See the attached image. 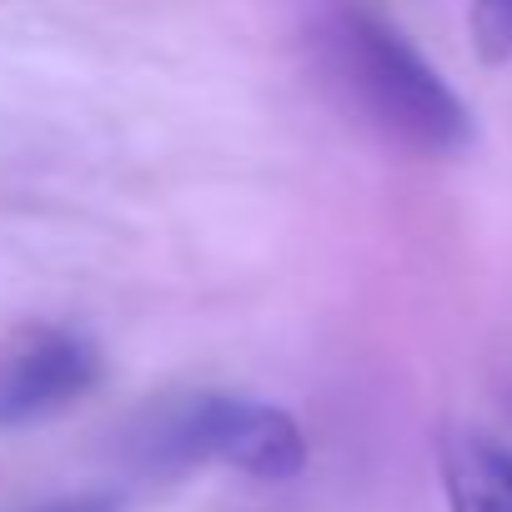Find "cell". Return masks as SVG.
Listing matches in <instances>:
<instances>
[{
  "label": "cell",
  "mask_w": 512,
  "mask_h": 512,
  "mask_svg": "<svg viewBox=\"0 0 512 512\" xmlns=\"http://www.w3.org/2000/svg\"><path fill=\"white\" fill-rule=\"evenodd\" d=\"M317 51L332 86L392 141L427 156H452L472 141V116L462 96L387 21L337 11L322 21Z\"/></svg>",
  "instance_id": "cell-1"
},
{
  "label": "cell",
  "mask_w": 512,
  "mask_h": 512,
  "mask_svg": "<svg viewBox=\"0 0 512 512\" xmlns=\"http://www.w3.org/2000/svg\"><path fill=\"white\" fill-rule=\"evenodd\" d=\"M161 457L221 462L262 482H287L307 467V437L292 412L251 397H196L161 427Z\"/></svg>",
  "instance_id": "cell-2"
},
{
  "label": "cell",
  "mask_w": 512,
  "mask_h": 512,
  "mask_svg": "<svg viewBox=\"0 0 512 512\" xmlns=\"http://www.w3.org/2000/svg\"><path fill=\"white\" fill-rule=\"evenodd\" d=\"M101 382V352L76 332H41L0 362V432L36 427Z\"/></svg>",
  "instance_id": "cell-3"
},
{
  "label": "cell",
  "mask_w": 512,
  "mask_h": 512,
  "mask_svg": "<svg viewBox=\"0 0 512 512\" xmlns=\"http://www.w3.org/2000/svg\"><path fill=\"white\" fill-rule=\"evenodd\" d=\"M447 497H452V512H512V452H502L487 437L452 442Z\"/></svg>",
  "instance_id": "cell-4"
},
{
  "label": "cell",
  "mask_w": 512,
  "mask_h": 512,
  "mask_svg": "<svg viewBox=\"0 0 512 512\" xmlns=\"http://www.w3.org/2000/svg\"><path fill=\"white\" fill-rule=\"evenodd\" d=\"M472 41L487 66L512 56V0H472Z\"/></svg>",
  "instance_id": "cell-5"
},
{
  "label": "cell",
  "mask_w": 512,
  "mask_h": 512,
  "mask_svg": "<svg viewBox=\"0 0 512 512\" xmlns=\"http://www.w3.org/2000/svg\"><path fill=\"white\" fill-rule=\"evenodd\" d=\"M36 512H126L116 497H101V492H86V497H61V502H46Z\"/></svg>",
  "instance_id": "cell-6"
}]
</instances>
